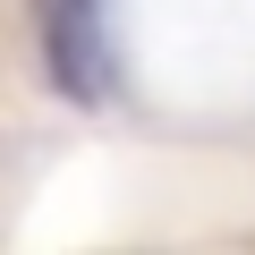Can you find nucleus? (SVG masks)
<instances>
[{
  "mask_svg": "<svg viewBox=\"0 0 255 255\" xmlns=\"http://www.w3.org/2000/svg\"><path fill=\"white\" fill-rule=\"evenodd\" d=\"M43 51L68 102H102L111 94V51H102V9L94 0H43Z\"/></svg>",
  "mask_w": 255,
  "mask_h": 255,
  "instance_id": "1",
  "label": "nucleus"
}]
</instances>
